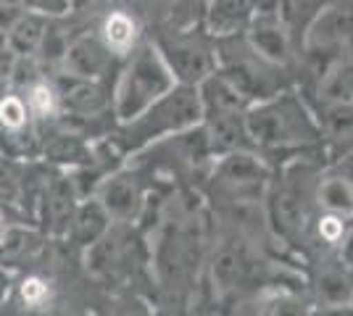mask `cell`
I'll list each match as a JSON object with an SVG mask.
<instances>
[{"label":"cell","mask_w":353,"mask_h":316,"mask_svg":"<svg viewBox=\"0 0 353 316\" xmlns=\"http://www.w3.org/2000/svg\"><path fill=\"white\" fill-rule=\"evenodd\" d=\"M176 85L169 63L153 40H140L137 48L119 63L111 82V114L114 121H130L143 108L161 98Z\"/></svg>","instance_id":"3"},{"label":"cell","mask_w":353,"mask_h":316,"mask_svg":"<svg viewBox=\"0 0 353 316\" xmlns=\"http://www.w3.org/2000/svg\"><path fill=\"white\" fill-rule=\"evenodd\" d=\"M298 43L301 56L316 63V74L327 63L353 56V0L324 3L303 27Z\"/></svg>","instance_id":"6"},{"label":"cell","mask_w":353,"mask_h":316,"mask_svg":"<svg viewBox=\"0 0 353 316\" xmlns=\"http://www.w3.org/2000/svg\"><path fill=\"white\" fill-rule=\"evenodd\" d=\"M338 253H340V258H343L345 264H351V266H353V224L348 227L345 238H343V242L338 245Z\"/></svg>","instance_id":"31"},{"label":"cell","mask_w":353,"mask_h":316,"mask_svg":"<svg viewBox=\"0 0 353 316\" xmlns=\"http://www.w3.org/2000/svg\"><path fill=\"white\" fill-rule=\"evenodd\" d=\"M269 180H272V166L266 164L264 153L256 148L214 158L211 185L216 187L219 196H227L230 200H245L256 196L261 187L269 185Z\"/></svg>","instance_id":"8"},{"label":"cell","mask_w":353,"mask_h":316,"mask_svg":"<svg viewBox=\"0 0 353 316\" xmlns=\"http://www.w3.org/2000/svg\"><path fill=\"white\" fill-rule=\"evenodd\" d=\"M169 63L176 85H201L211 72L219 69L216 43L208 37L201 24L192 27H169L153 37Z\"/></svg>","instance_id":"7"},{"label":"cell","mask_w":353,"mask_h":316,"mask_svg":"<svg viewBox=\"0 0 353 316\" xmlns=\"http://www.w3.org/2000/svg\"><path fill=\"white\" fill-rule=\"evenodd\" d=\"M314 209L353 219V171L343 166L319 169L314 182Z\"/></svg>","instance_id":"15"},{"label":"cell","mask_w":353,"mask_h":316,"mask_svg":"<svg viewBox=\"0 0 353 316\" xmlns=\"http://www.w3.org/2000/svg\"><path fill=\"white\" fill-rule=\"evenodd\" d=\"M206 145L211 158H219L227 153L245 151L253 148L248 132H245V119L243 114H219V116H206L201 121Z\"/></svg>","instance_id":"17"},{"label":"cell","mask_w":353,"mask_h":316,"mask_svg":"<svg viewBox=\"0 0 353 316\" xmlns=\"http://www.w3.org/2000/svg\"><path fill=\"white\" fill-rule=\"evenodd\" d=\"M348 306H351V308H353V293H351V301H348Z\"/></svg>","instance_id":"34"},{"label":"cell","mask_w":353,"mask_h":316,"mask_svg":"<svg viewBox=\"0 0 353 316\" xmlns=\"http://www.w3.org/2000/svg\"><path fill=\"white\" fill-rule=\"evenodd\" d=\"M351 222L353 219H345V216H338V213H324V211H319V216L311 219L319 242H322L324 248H330V251H338V245L345 238Z\"/></svg>","instance_id":"27"},{"label":"cell","mask_w":353,"mask_h":316,"mask_svg":"<svg viewBox=\"0 0 353 316\" xmlns=\"http://www.w3.org/2000/svg\"><path fill=\"white\" fill-rule=\"evenodd\" d=\"M203 121V105L195 85H174L161 98L143 108L130 121H119L108 132V140L119 148L124 158L145 151L148 145L192 129Z\"/></svg>","instance_id":"2"},{"label":"cell","mask_w":353,"mask_h":316,"mask_svg":"<svg viewBox=\"0 0 353 316\" xmlns=\"http://www.w3.org/2000/svg\"><path fill=\"white\" fill-rule=\"evenodd\" d=\"M195 87H198L201 105H203V119L206 116H219V114H245L248 111L250 101L245 98V92L240 90L221 69L211 72Z\"/></svg>","instance_id":"16"},{"label":"cell","mask_w":353,"mask_h":316,"mask_svg":"<svg viewBox=\"0 0 353 316\" xmlns=\"http://www.w3.org/2000/svg\"><path fill=\"white\" fill-rule=\"evenodd\" d=\"M95 200L105 209L114 224H137L145 213L148 190L143 182V171L132 166H119L108 171L101 185L95 187Z\"/></svg>","instance_id":"9"},{"label":"cell","mask_w":353,"mask_h":316,"mask_svg":"<svg viewBox=\"0 0 353 316\" xmlns=\"http://www.w3.org/2000/svg\"><path fill=\"white\" fill-rule=\"evenodd\" d=\"M111 216L105 213V209L95 200V198H82L77 206H74V213L69 219V227H66V240L88 251L95 242L103 238L105 232L111 229Z\"/></svg>","instance_id":"18"},{"label":"cell","mask_w":353,"mask_h":316,"mask_svg":"<svg viewBox=\"0 0 353 316\" xmlns=\"http://www.w3.org/2000/svg\"><path fill=\"white\" fill-rule=\"evenodd\" d=\"M27 164L0 156V209L6 211V213L11 209H19V198H21V185H24V169H27Z\"/></svg>","instance_id":"26"},{"label":"cell","mask_w":353,"mask_h":316,"mask_svg":"<svg viewBox=\"0 0 353 316\" xmlns=\"http://www.w3.org/2000/svg\"><path fill=\"white\" fill-rule=\"evenodd\" d=\"M14 285H16V271L11 266H6V264H0V311H3V306H8V301H11Z\"/></svg>","instance_id":"30"},{"label":"cell","mask_w":353,"mask_h":316,"mask_svg":"<svg viewBox=\"0 0 353 316\" xmlns=\"http://www.w3.org/2000/svg\"><path fill=\"white\" fill-rule=\"evenodd\" d=\"M216 61H219L221 72L245 92L250 103H259L264 98H272L277 92L293 87L290 72L261 59L243 34L230 37V40H216Z\"/></svg>","instance_id":"5"},{"label":"cell","mask_w":353,"mask_h":316,"mask_svg":"<svg viewBox=\"0 0 353 316\" xmlns=\"http://www.w3.org/2000/svg\"><path fill=\"white\" fill-rule=\"evenodd\" d=\"M316 116L353 119V56L327 63L314 85Z\"/></svg>","instance_id":"12"},{"label":"cell","mask_w":353,"mask_h":316,"mask_svg":"<svg viewBox=\"0 0 353 316\" xmlns=\"http://www.w3.org/2000/svg\"><path fill=\"white\" fill-rule=\"evenodd\" d=\"M98 37L103 40V45L111 50L114 59L124 61L143 40V30H140V21L134 14L124 11V8H114L103 16V21L98 27Z\"/></svg>","instance_id":"19"},{"label":"cell","mask_w":353,"mask_h":316,"mask_svg":"<svg viewBox=\"0 0 353 316\" xmlns=\"http://www.w3.org/2000/svg\"><path fill=\"white\" fill-rule=\"evenodd\" d=\"M319 298L327 306H348L353 293V266L340 258L338 251H332V258L324 261L319 277H316Z\"/></svg>","instance_id":"21"},{"label":"cell","mask_w":353,"mask_h":316,"mask_svg":"<svg viewBox=\"0 0 353 316\" xmlns=\"http://www.w3.org/2000/svg\"><path fill=\"white\" fill-rule=\"evenodd\" d=\"M43 148V127L40 124H24L16 129H0V156L14 161H40Z\"/></svg>","instance_id":"22"},{"label":"cell","mask_w":353,"mask_h":316,"mask_svg":"<svg viewBox=\"0 0 353 316\" xmlns=\"http://www.w3.org/2000/svg\"><path fill=\"white\" fill-rule=\"evenodd\" d=\"M319 169L306 161H293L282 169L280 180L272 185L266 213L277 238L295 242L306 235L314 211V182Z\"/></svg>","instance_id":"4"},{"label":"cell","mask_w":353,"mask_h":316,"mask_svg":"<svg viewBox=\"0 0 353 316\" xmlns=\"http://www.w3.org/2000/svg\"><path fill=\"white\" fill-rule=\"evenodd\" d=\"M11 298L21 303L24 311H40V308H48L50 301H53V285L40 274H27L21 280L16 277Z\"/></svg>","instance_id":"25"},{"label":"cell","mask_w":353,"mask_h":316,"mask_svg":"<svg viewBox=\"0 0 353 316\" xmlns=\"http://www.w3.org/2000/svg\"><path fill=\"white\" fill-rule=\"evenodd\" d=\"M119 63L121 61L111 56L98 32H82L72 37L61 53V72L85 79H108L117 74Z\"/></svg>","instance_id":"13"},{"label":"cell","mask_w":353,"mask_h":316,"mask_svg":"<svg viewBox=\"0 0 353 316\" xmlns=\"http://www.w3.org/2000/svg\"><path fill=\"white\" fill-rule=\"evenodd\" d=\"M243 37L264 61L293 74L301 56V43L280 14H253V21Z\"/></svg>","instance_id":"10"},{"label":"cell","mask_w":353,"mask_h":316,"mask_svg":"<svg viewBox=\"0 0 353 316\" xmlns=\"http://www.w3.org/2000/svg\"><path fill=\"white\" fill-rule=\"evenodd\" d=\"M253 0H203L201 8V27L208 37L216 40H230L245 34L248 24L253 21Z\"/></svg>","instance_id":"14"},{"label":"cell","mask_w":353,"mask_h":316,"mask_svg":"<svg viewBox=\"0 0 353 316\" xmlns=\"http://www.w3.org/2000/svg\"><path fill=\"white\" fill-rule=\"evenodd\" d=\"M53 19L34 11H24L14 24L6 30V48L19 59H32L40 53L45 43V34L50 30Z\"/></svg>","instance_id":"20"},{"label":"cell","mask_w":353,"mask_h":316,"mask_svg":"<svg viewBox=\"0 0 353 316\" xmlns=\"http://www.w3.org/2000/svg\"><path fill=\"white\" fill-rule=\"evenodd\" d=\"M245 271H248V258L235 245H221L219 251H216V256H214V261H211L214 287H219L221 293L235 290L243 282Z\"/></svg>","instance_id":"24"},{"label":"cell","mask_w":353,"mask_h":316,"mask_svg":"<svg viewBox=\"0 0 353 316\" xmlns=\"http://www.w3.org/2000/svg\"><path fill=\"white\" fill-rule=\"evenodd\" d=\"M21 3H24V8H27V11L50 16V19L66 16L74 6V0H21Z\"/></svg>","instance_id":"28"},{"label":"cell","mask_w":353,"mask_h":316,"mask_svg":"<svg viewBox=\"0 0 353 316\" xmlns=\"http://www.w3.org/2000/svg\"><path fill=\"white\" fill-rule=\"evenodd\" d=\"M3 48H6V32L0 30V50H3Z\"/></svg>","instance_id":"33"},{"label":"cell","mask_w":353,"mask_h":316,"mask_svg":"<svg viewBox=\"0 0 353 316\" xmlns=\"http://www.w3.org/2000/svg\"><path fill=\"white\" fill-rule=\"evenodd\" d=\"M77 203H79V196L74 190L66 169H56L53 166L48 180H45L43 190H40L32 224L37 227L45 238H63Z\"/></svg>","instance_id":"11"},{"label":"cell","mask_w":353,"mask_h":316,"mask_svg":"<svg viewBox=\"0 0 353 316\" xmlns=\"http://www.w3.org/2000/svg\"><path fill=\"white\" fill-rule=\"evenodd\" d=\"M24 11H27V8H24L21 0H0V30L3 32L8 30Z\"/></svg>","instance_id":"29"},{"label":"cell","mask_w":353,"mask_h":316,"mask_svg":"<svg viewBox=\"0 0 353 316\" xmlns=\"http://www.w3.org/2000/svg\"><path fill=\"white\" fill-rule=\"evenodd\" d=\"M243 119L253 148L264 156L311 151L324 140V127L316 119V111L293 87L250 103Z\"/></svg>","instance_id":"1"},{"label":"cell","mask_w":353,"mask_h":316,"mask_svg":"<svg viewBox=\"0 0 353 316\" xmlns=\"http://www.w3.org/2000/svg\"><path fill=\"white\" fill-rule=\"evenodd\" d=\"M8 227H11V219H8V213L0 209V242L6 238V232H8Z\"/></svg>","instance_id":"32"},{"label":"cell","mask_w":353,"mask_h":316,"mask_svg":"<svg viewBox=\"0 0 353 316\" xmlns=\"http://www.w3.org/2000/svg\"><path fill=\"white\" fill-rule=\"evenodd\" d=\"M21 95L27 101V108H30V116L34 124H50L61 116V103H59V92H56V85L53 79L48 76H34L32 82H27L21 87Z\"/></svg>","instance_id":"23"}]
</instances>
